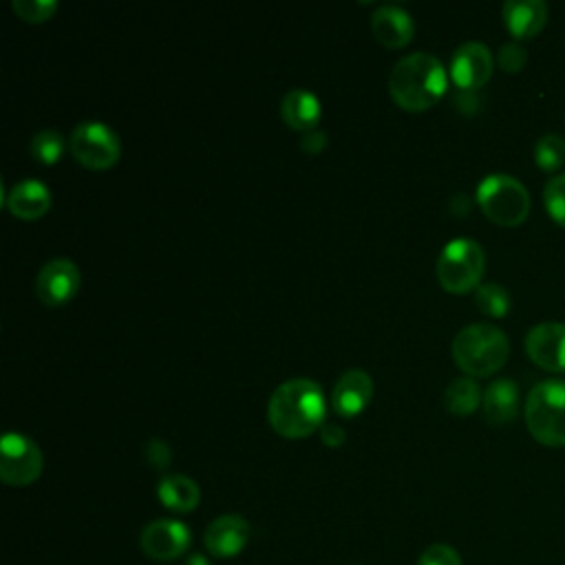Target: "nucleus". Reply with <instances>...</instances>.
Masks as SVG:
<instances>
[{
	"label": "nucleus",
	"mask_w": 565,
	"mask_h": 565,
	"mask_svg": "<svg viewBox=\"0 0 565 565\" xmlns=\"http://www.w3.org/2000/svg\"><path fill=\"white\" fill-rule=\"evenodd\" d=\"M280 117L289 128L309 132L322 117L320 99L307 88H289L280 99Z\"/></svg>",
	"instance_id": "nucleus-18"
},
{
	"label": "nucleus",
	"mask_w": 565,
	"mask_h": 565,
	"mask_svg": "<svg viewBox=\"0 0 565 565\" xmlns=\"http://www.w3.org/2000/svg\"><path fill=\"white\" fill-rule=\"evenodd\" d=\"M71 154L90 170H106L119 161L121 143L117 132L102 121H79L68 139Z\"/></svg>",
	"instance_id": "nucleus-7"
},
{
	"label": "nucleus",
	"mask_w": 565,
	"mask_h": 565,
	"mask_svg": "<svg viewBox=\"0 0 565 565\" xmlns=\"http://www.w3.org/2000/svg\"><path fill=\"white\" fill-rule=\"evenodd\" d=\"M481 408H483V417L494 426L512 422L519 413V386H516V382L508 380V377H499V380L490 382L486 393H483Z\"/></svg>",
	"instance_id": "nucleus-19"
},
{
	"label": "nucleus",
	"mask_w": 565,
	"mask_h": 565,
	"mask_svg": "<svg viewBox=\"0 0 565 565\" xmlns=\"http://www.w3.org/2000/svg\"><path fill=\"white\" fill-rule=\"evenodd\" d=\"M51 203H53L51 190L38 179H22V181L13 183L4 196L7 210L13 216L24 218V221L44 216L49 212Z\"/></svg>",
	"instance_id": "nucleus-16"
},
{
	"label": "nucleus",
	"mask_w": 565,
	"mask_h": 565,
	"mask_svg": "<svg viewBox=\"0 0 565 565\" xmlns=\"http://www.w3.org/2000/svg\"><path fill=\"white\" fill-rule=\"evenodd\" d=\"M543 201L550 216L565 227V172L552 177L543 188Z\"/></svg>",
	"instance_id": "nucleus-25"
},
{
	"label": "nucleus",
	"mask_w": 565,
	"mask_h": 565,
	"mask_svg": "<svg viewBox=\"0 0 565 565\" xmlns=\"http://www.w3.org/2000/svg\"><path fill=\"white\" fill-rule=\"evenodd\" d=\"M525 424L543 446H565V380H543L525 399Z\"/></svg>",
	"instance_id": "nucleus-4"
},
{
	"label": "nucleus",
	"mask_w": 565,
	"mask_h": 565,
	"mask_svg": "<svg viewBox=\"0 0 565 565\" xmlns=\"http://www.w3.org/2000/svg\"><path fill=\"white\" fill-rule=\"evenodd\" d=\"M534 161L547 172L561 168L565 163V139L556 132L543 135L534 146Z\"/></svg>",
	"instance_id": "nucleus-24"
},
{
	"label": "nucleus",
	"mask_w": 565,
	"mask_h": 565,
	"mask_svg": "<svg viewBox=\"0 0 565 565\" xmlns=\"http://www.w3.org/2000/svg\"><path fill=\"white\" fill-rule=\"evenodd\" d=\"M249 541V523L234 512L216 516L203 532V545L207 554L216 558L238 556Z\"/></svg>",
	"instance_id": "nucleus-13"
},
{
	"label": "nucleus",
	"mask_w": 565,
	"mask_h": 565,
	"mask_svg": "<svg viewBox=\"0 0 565 565\" xmlns=\"http://www.w3.org/2000/svg\"><path fill=\"white\" fill-rule=\"evenodd\" d=\"M373 397V377L364 369H347L333 384L331 406L340 417L360 415Z\"/></svg>",
	"instance_id": "nucleus-14"
},
{
	"label": "nucleus",
	"mask_w": 565,
	"mask_h": 565,
	"mask_svg": "<svg viewBox=\"0 0 565 565\" xmlns=\"http://www.w3.org/2000/svg\"><path fill=\"white\" fill-rule=\"evenodd\" d=\"M143 455H146L148 463H150L152 468H157V470L168 468V463H170V459H172L170 446H168L163 439H159V437L148 439V444L143 446Z\"/></svg>",
	"instance_id": "nucleus-29"
},
{
	"label": "nucleus",
	"mask_w": 565,
	"mask_h": 565,
	"mask_svg": "<svg viewBox=\"0 0 565 565\" xmlns=\"http://www.w3.org/2000/svg\"><path fill=\"white\" fill-rule=\"evenodd\" d=\"M475 305L479 307L481 313L490 318H503L510 311V294L503 285L499 282H481L475 289Z\"/></svg>",
	"instance_id": "nucleus-23"
},
{
	"label": "nucleus",
	"mask_w": 565,
	"mask_h": 565,
	"mask_svg": "<svg viewBox=\"0 0 565 565\" xmlns=\"http://www.w3.org/2000/svg\"><path fill=\"white\" fill-rule=\"evenodd\" d=\"M501 15L514 38H532L547 22V4L543 0H505Z\"/></svg>",
	"instance_id": "nucleus-17"
},
{
	"label": "nucleus",
	"mask_w": 565,
	"mask_h": 565,
	"mask_svg": "<svg viewBox=\"0 0 565 565\" xmlns=\"http://www.w3.org/2000/svg\"><path fill=\"white\" fill-rule=\"evenodd\" d=\"M183 565H212V563H210V558H207L205 554L194 552V554H190V556L183 561Z\"/></svg>",
	"instance_id": "nucleus-32"
},
{
	"label": "nucleus",
	"mask_w": 565,
	"mask_h": 565,
	"mask_svg": "<svg viewBox=\"0 0 565 565\" xmlns=\"http://www.w3.org/2000/svg\"><path fill=\"white\" fill-rule=\"evenodd\" d=\"M448 86V73L439 57L426 51H415L395 62L388 75V93L404 110L430 108Z\"/></svg>",
	"instance_id": "nucleus-2"
},
{
	"label": "nucleus",
	"mask_w": 565,
	"mask_h": 565,
	"mask_svg": "<svg viewBox=\"0 0 565 565\" xmlns=\"http://www.w3.org/2000/svg\"><path fill=\"white\" fill-rule=\"evenodd\" d=\"M327 146V132L320 130V128H313L309 132H305V137L300 139V148L307 152V154H318L322 152Z\"/></svg>",
	"instance_id": "nucleus-30"
},
{
	"label": "nucleus",
	"mask_w": 565,
	"mask_h": 565,
	"mask_svg": "<svg viewBox=\"0 0 565 565\" xmlns=\"http://www.w3.org/2000/svg\"><path fill=\"white\" fill-rule=\"evenodd\" d=\"M417 565H461V556L446 543H433L419 554Z\"/></svg>",
	"instance_id": "nucleus-27"
},
{
	"label": "nucleus",
	"mask_w": 565,
	"mask_h": 565,
	"mask_svg": "<svg viewBox=\"0 0 565 565\" xmlns=\"http://www.w3.org/2000/svg\"><path fill=\"white\" fill-rule=\"evenodd\" d=\"M192 543L190 527L177 519H154L139 536V547L150 561L170 563L181 558Z\"/></svg>",
	"instance_id": "nucleus-9"
},
{
	"label": "nucleus",
	"mask_w": 565,
	"mask_h": 565,
	"mask_svg": "<svg viewBox=\"0 0 565 565\" xmlns=\"http://www.w3.org/2000/svg\"><path fill=\"white\" fill-rule=\"evenodd\" d=\"M510 353L508 335L490 322H472L452 338V358L461 371L486 377L499 371Z\"/></svg>",
	"instance_id": "nucleus-3"
},
{
	"label": "nucleus",
	"mask_w": 565,
	"mask_h": 565,
	"mask_svg": "<svg viewBox=\"0 0 565 565\" xmlns=\"http://www.w3.org/2000/svg\"><path fill=\"white\" fill-rule=\"evenodd\" d=\"M483 402L481 386L470 377H455L444 391V406L452 415H468Z\"/></svg>",
	"instance_id": "nucleus-21"
},
{
	"label": "nucleus",
	"mask_w": 565,
	"mask_h": 565,
	"mask_svg": "<svg viewBox=\"0 0 565 565\" xmlns=\"http://www.w3.org/2000/svg\"><path fill=\"white\" fill-rule=\"evenodd\" d=\"M79 280V269L71 258H53L44 263L38 271L35 294L44 305L57 307L68 302L77 294Z\"/></svg>",
	"instance_id": "nucleus-11"
},
{
	"label": "nucleus",
	"mask_w": 565,
	"mask_h": 565,
	"mask_svg": "<svg viewBox=\"0 0 565 565\" xmlns=\"http://www.w3.org/2000/svg\"><path fill=\"white\" fill-rule=\"evenodd\" d=\"M11 9L24 22H46L57 11V0H13Z\"/></svg>",
	"instance_id": "nucleus-26"
},
{
	"label": "nucleus",
	"mask_w": 565,
	"mask_h": 565,
	"mask_svg": "<svg viewBox=\"0 0 565 565\" xmlns=\"http://www.w3.org/2000/svg\"><path fill=\"white\" fill-rule=\"evenodd\" d=\"M486 254L472 238H452L437 256L435 274L439 285L452 294H466L477 289L483 276Z\"/></svg>",
	"instance_id": "nucleus-6"
},
{
	"label": "nucleus",
	"mask_w": 565,
	"mask_h": 565,
	"mask_svg": "<svg viewBox=\"0 0 565 565\" xmlns=\"http://www.w3.org/2000/svg\"><path fill=\"white\" fill-rule=\"evenodd\" d=\"M327 415V402L318 382L309 377H291L278 384L267 404L271 428L287 437L300 439L320 430Z\"/></svg>",
	"instance_id": "nucleus-1"
},
{
	"label": "nucleus",
	"mask_w": 565,
	"mask_h": 565,
	"mask_svg": "<svg viewBox=\"0 0 565 565\" xmlns=\"http://www.w3.org/2000/svg\"><path fill=\"white\" fill-rule=\"evenodd\" d=\"M371 31L384 46L402 49L413 40L415 22L404 7L384 2L371 13Z\"/></svg>",
	"instance_id": "nucleus-15"
},
{
	"label": "nucleus",
	"mask_w": 565,
	"mask_h": 565,
	"mask_svg": "<svg viewBox=\"0 0 565 565\" xmlns=\"http://www.w3.org/2000/svg\"><path fill=\"white\" fill-rule=\"evenodd\" d=\"M320 439H322V444L329 446V448H340V446L344 444V439H347V433H344V428H342L340 424H329V422H324V424L320 426Z\"/></svg>",
	"instance_id": "nucleus-31"
},
{
	"label": "nucleus",
	"mask_w": 565,
	"mask_h": 565,
	"mask_svg": "<svg viewBox=\"0 0 565 565\" xmlns=\"http://www.w3.org/2000/svg\"><path fill=\"white\" fill-rule=\"evenodd\" d=\"M477 203L490 221L503 227L519 225L530 212L527 188L505 172H492L479 181Z\"/></svg>",
	"instance_id": "nucleus-5"
},
{
	"label": "nucleus",
	"mask_w": 565,
	"mask_h": 565,
	"mask_svg": "<svg viewBox=\"0 0 565 565\" xmlns=\"http://www.w3.org/2000/svg\"><path fill=\"white\" fill-rule=\"evenodd\" d=\"M494 68V57L483 42L470 40L455 49L450 60V77L461 90L481 88Z\"/></svg>",
	"instance_id": "nucleus-10"
},
{
	"label": "nucleus",
	"mask_w": 565,
	"mask_h": 565,
	"mask_svg": "<svg viewBox=\"0 0 565 565\" xmlns=\"http://www.w3.org/2000/svg\"><path fill=\"white\" fill-rule=\"evenodd\" d=\"M42 450L22 433H4L0 441V479L7 486H29L42 475Z\"/></svg>",
	"instance_id": "nucleus-8"
},
{
	"label": "nucleus",
	"mask_w": 565,
	"mask_h": 565,
	"mask_svg": "<svg viewBox=\"0 0 565 565\" xmlns=\"http://www.w3.org/2000/svg\"><path fill=\"white\" fill-rule=\"evenodd\" d=\"M527 358L552 373H565V322L534 324L525 335Z\"/></svg>",
	"instance_id": "nucleus-12"
},
{
	"label": "nucleus",
	"mask_w": 565,
	"mask_h": 565,
	"mask_svg": "<svg viewBox=\"0 0 565 565\" xmlns=\"http://www.w3.org/2000/svg\"><path fill=\"white\" fill-rule=\"evenodd\" d=\"M66 150V139L53 130V128H44V130H38L31 141H29V152L31 157H35L40 163L44 166H53L62 159Z\"/></svg>",
	"instance_id": "nucleus-22"
},
{
	"label": "nucleus",
	"mask_w": 565,
	"mask_h": 565,
	"mask_svg": "<svg viewBox=\"0 0 565 565\" xmlns=\"http://www.w3.org/2000/svg\"><path fill=\"white\" fill-rule=\"evenodd\" d=\"M157 497L168 510L185 514L199 505L201 490L194 479H190L188 475L174 472V475H163L157 481Z\"/></svg>",
	"instance_id": "nucleus-20"
},
{
	"label": "nucleus",
	"mask_w": 565,
	"mask_h": 565,
	"mask_svg": "<svg viewBox=\"0 0 565 565\" xmlns=\"http://www.w3.org/2000/svg\"><path fill=\"white\" fill-rule=\"evenodd\" d=\"M497 62L503 71L508 73H516L525 66L527 62V51L519 44V42H505L499 46V53H497Z\"/></svg>",
	"instance_id": "nucleus-28"
}]
</instances>
